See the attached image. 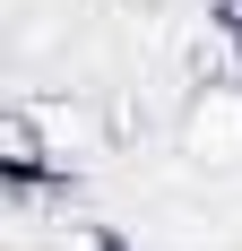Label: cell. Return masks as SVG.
I'll return each instance as SVG.
<instances>
[{
    "mask_svg": "<svg viewBox=\"0 0 242 251\" xmlns=\"http://www.w3.org/2000/svg\"><path fill=\"white\" fill-rule=\"evenodd\" d=\"M173 156H191L199 174H242V78H191L173 113Z\"/></svg>",
    "mask_w": 242,
    "mask_h": 251,
    "instance_id": "1",
    "label": "cell"
},
{
    "mask_svg": "<svg viewBox=\"0 0 242 251\" xmlns=\"http://www.w3.org/2000/svg\"><path fill=\"white\" fill-rule=\"evenodd\" d=\"M0 182H9V191H52V182H61L52 139H44V122H35V96L0 104Z\"/></svg>",
    "mask_w": 242,
    "mask_h": 251,
    "instance_id": "2",
    "label": "cell"
},
{
    "mask_svg": "<svg viewBox=\"0 0 242 251\" xmlns=\"http://www.w3.org/2000/svg\"><path fill=\"white\" fill-rule=\"evenodd\" d=\"M35 122H44V139H52V165H61V182L96 156V113L78 96H35Z\"/></svg>",
    "mask_w": 242,
    "mask_h": 251,
    "instance_id": "3",
    "label": "cell"
}]
</instances>
